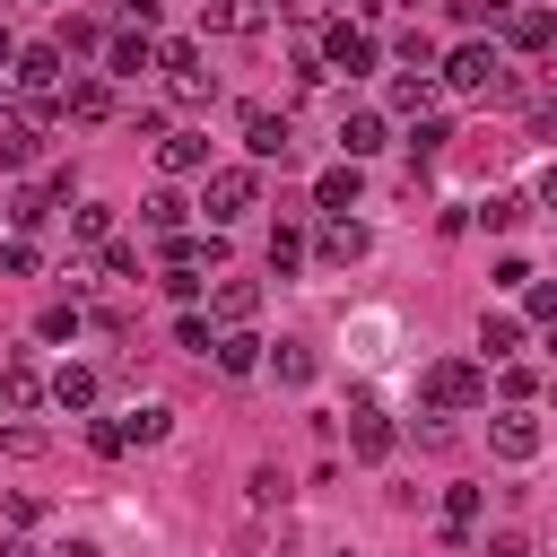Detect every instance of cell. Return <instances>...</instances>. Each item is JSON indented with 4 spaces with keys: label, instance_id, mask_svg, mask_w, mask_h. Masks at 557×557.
<instances>
[{
    "label": "cell",
    "instance_id": "7402d4cb",
    "mask_svg": "<svg viewBox=\"0 0 557 557\" xmlns=\"http://www.w3.org/2000/svg\"><path fill=\"white\" fill-rule=\"evenodd\" d=\"M392 113H409V122L435 113V78H426V70H400V78H392Z\"/></svg>",
    "mask_w": 557,
    "mask_h": 557
},
{
    "label": "cell",
    "instance_id": "f546056e",
    "mask_svg": "<svg viewBox=\"0 0 557 557\" xmlns=\"http://www.w3.org/2000/svg\"><path fill=\"white\" fill-rule=\"evenodd\" d=\"M78 322H87V313H78V296H70V305H44V313H35V331H44V339H78Z\"/></svg>",
    "mask_w": 557,
    "mask_h": 557
},
{
    "label": "cell",
    "instance_id": "8d00e7d4",
    "mask_svg": "<svg viewBox=\"0 0 557 557\" xmlns=\"http://www.w3.org/2000/svg\"><path fill=\"white\" fill-rule=\"evenodd\" d=\"M400 61H409V70H426V78H435V35H426V26H409V35H400Z\"/></svg>",
    "mask_w": 557,
    "mask_h": 557
},
{
    "label": "cell",
    "instance_id": "52a82bcc",
    "mask_svg": "<svg viewBox=\"0 0 557 557\" xmlns=\"http://www.w3.org/2000/svg\"><path fill=\"white\" fill-rule=\"evenodd\" d=\"M313 61H322V70H348V78H357V70H374V35H366V26H331Z\"/></svg>",
    "mask_w": 557,
    "mask_h": 557
},
{
    "label": "cell",
    "instance_id": "d4e9b609",
    "mask_svg": "<svg viewBox=\"0 0 557 557\" xmlns=\"http://www.w3.org/2000/svg\"><path fill=\"white\" fill-rule=\"evenodd\" d=\"M165 426H174V409H165V400H148V409H131V418H122V444H165Z\"/></svg>",
    "mask_w": 557,
    "mask_h": 557
},
{
    "label": "cell",
    "instance_id": "ee69618b",
    "mask_svg": "<svg viewBox=\"0 0 557 557\" xmlns=\"http://www.w3.org/2000/svg\"><path fill=\"white\" fill-rule=\"evenodd\" d=\"M113 9H122V17H131V35H148V26H157V9H165V0H113Z\"/></svg>",
    "mask_w": 557,
    "mask_h": 557
},
{
    "label": "cell",
    "instance_id": "74e56055",
    "mask_svg": "<svg viewBox=\"0 0 557 557\" xmlns=\"http://www.w3.org/2000/svg\"><path fill=\"white\" fill-rule=\"evenodd\" d=\"M522 313H531V322H557V287H548V278H522Z\"/></svg>",
    "mask_w": 557,
    "mask_h": 557
},
{
    "label": "cell",
    "instance_id": "603a6c76",
    "mask_svg": "<svg viewBox=\"0 0 557 557\" xmlns=\"http://www.w3.org/2000/svg\"><path fill=\"white\" fill-rule=\"evenodd\" d=\"M479 348H487V366H513V348H522V322H513V313H487V322H479Z\"/></svg>",
    "mask_w": 557,
    "mask_h": 557
},
{
    "label": "cell",
    "instance_id": "cb8c5ba5",
    "mask_svg": "<svg viewBox=\"0 0 557 557\" xmlns=\"http://www.w3.org/2000/svg\"><path fill=\"white\" fill-rule=\"evenodd\" d=\"M479 505H487L479 487H444V540H470L479 531Z\"/></svg>",
    "mask_w": 557,
    "mask_h": 557
},
{
    "label": "cell",
    "instance_id": "7a4b0ae2",
    "mask_svg": "<svg viewBox=\"0 0 557 557\" xmlns=\"http://www.w3.org/2000/svg\"><path fill=\"white\" fill-rule=\"evenodd\" d=\"M200 209H209V226H235L244 209H261V174H252V165H209Z\"/></svg>",
    "mask_w": 557,
    "mask_h": 557
},
{
    "label": "cell",
    "instance_id": "5bb4252c",
    "mask_svg": "<svg viewBox=\"0 0 557 557\" xmlns=\"http://www.w3.org/2000/svg\"><path fill=\"white\" fill-rule=\"evenodd\" d=\"M157 165H165V174H209V139H200V131H165V139H157Z\"/></svg>",
    "mask_w": 557,
    "mask_h": 557
},
{
    "label": "cell",
    "instance_id": "d6a6232c",
    "mask_svg": "<svg viewBox=\"0 0 557 557\" xmlns=\"http://www.w3.org/2000/svg\"><path fill=\"white\" fill-rule=\"evenodd\" d=\"M0 270H9V278H35V270H44V252H35L26 235H9V244H0Z\"/></svg>",
    "mask_w": 557,
    "mask_h": 557
},
{
    "label": "cell",
    "instance_id": "4dcf8cb0",
    "mask_svg": "<svg viewBox=\"0 0 557 557\" xmlns=\"http://www.w3.org/2000/svg\"><path fill=\"white\" fill-rule=\"evenodd\" d=\"M44 218H52V200H44V191H17V200H9V226H17V235H35Z\"/></svg>",
    "mask_w": 557,
    "mask_h": 557
},
{
    "label": "cell",
    "instance_id": "7dc6e473",
    "mask_svg": "<svg viewBox=\"0 0 557 557\" xmlns=\"http://www.w3.org/2000/svg\"><path fill=\"white\" fill-rule=\"evenodd\" d=\"M44 557H104L96 540H61V548H44Z\"/></svg>",
    "mask_w": 557,
    "mask_h": 557
},
{
    "label": "cell",
    "instance_id": "3957f363",
    "mask_svg": "<svg viewBox=\"0 0 557 557\" xmlns=\"http://www.w3.org/2000/svg\"><path fill=\"white\" fill-rule=\"evenodd\" d=\"M157 70H165L174 104H209V96H218L209 70H200V44H191V35H165V44H157Z\"/></svg>",
    "mask_w": 557,
    "mask_h": 557
},
{
    "label": "cell",
    "instance_id": "f907efd6",
    "mask_svg": "<svg viewBox=\"0 0 557 557\" xmlns=\"http://www.w3.org/2000/svg\"><path fill=\"white\" fill-rule=\"evenodd\" d=\"M9 61H17V44H9V26H0V70H9Z\"/></svg>",
    "mask_w": 557,
    "mask_h": 557
},
{
    "label": "cell",
    "instance_id": "7bdbcfd3",
    "mask_svg": "<svg viewBox=\"0 0 557 557\" xmlns=\"http://www.w3.org/2000/svg\"><path fill=\"white\" fill-rule=\"evenodd\" d=\"M104 278H139V244H104Z\"/></svg>",
    "mask_w": 557,
    "mask_h": 557
},
{
    "label": "cell",
    "instance_id": "44dd1931",
    "mask_svg": "<svg viewBox=\"0 0 557 557\" xmlns=\"http://www.w3.org/2000/svg\"><path fill=\"white\" fill-rule=\"evenodd\" d=\"M44 400H61V409H96V366H61V374L44 383Z\"/></svg>",
    "mask_w": 557,
    "mask_h": 557
},
{
    "label": "cell",
    "instance_id": "f35d334b",
    "mask_svg": "<svg viewBox=\"0 0 557 557\" xmlns=\"http://www.w3.org/2000/svg\"><path fill=\"white\" fill-rule=\"evenodd\" d=\"M531 392H540V366H505V409H531Z\"/></svg>",
    "mask_w": 557,
    "mask_h": 557
},
{
    "label": "cell",
    "instance_id": "6da1fadb",
    "mask_svg": "<svg viewBox=\"0 0 557 557\" xmlns=\"http://www.w3.org/2000/svg\"><path fill=\"white\" fill-rule=\"evenodd\" d=\"M435 87H453V96H513L496 44H453V52H435Z\"/></svg>",
    "mask_w": 557,
    "mask_h": 557
},
{
    "label": "cell",
    "instance_id": "bcb514c9",
    "mask_svg": "<svg viewBox=\"0 0 557 557\" xmlns=\"http://www.w3.org/2000/svg\"><path fill=\"white\" fill-rule=\"evenodd\" d=\"M505 9H513V0H461V17H470V26H487V17H505Z\"/></svg>",
    "mask_w": 557,
    "mask_h": 557
},
{
    "label": "cell",
    "instance_id": "f5cc1de1",
    "mask_svg": "<svg viewBox=\"0 0 557 557\" xmlns=\"http://www.w3.org/2000/svg\"><path fill=\"white\" fill-rule=\"evenodd\" d=\"M35 9H52V0H35Z\"/></svg>",
    "mask_w": 557,
    "mask_h": 557
},
{
    "label": "cell",
    "instance_id": "4fadbf2b",
    "mask_svg": "<svg viewBox=\"0 0 557 557\" xmlns=\"http://www.w3.org/2000/svg\"><path fill=\"white\" fill-rule=\"evenodd\" d=\"M261 17H270L261 0H200V26L209 35H261Z\"/></svg>",
    "mask_w": 557,
    "mask_h": 557
},
{
    "label": "cell",
    "instance_id": "8992f818",
    "mask_svg": "<svg viewBox=\"0 0 557 557\" xmlns=\"http://www.w3.org/2000/svg\"><path fill=\"white\" fill-rule=\"evenodd\" d=\"M487 444H496L505 461H540V418H531V409H496V418H487Z\"/></svg>",
    "mask_w": 557,
    "mask_h": 557
},
{
    "label": "cell",
    "instance_id": "277c9868",
    "mask_svg": "<svg viewBox=\"0 0 557 557\" xmlns=\"http://www.w3.org/2000/svg\"><path fill=\"white\" fill-rule=\"evenodd\" d=\"M426 400H435V409H479V400H487V366L435 357V366H426Z\"/></svg>",
    "mask_w": 557,
    "mask_h": 557
},
{
    "label": "cell",
    "instance_id": "7c38bea8",
    "mask_svg": "<svg viewBox=\"0 0 557 557\" xmlns=\"http://www.w3.org/2000/svg\"><path fill=\"white\" fill-rule=\"evenodd\" d=\"M209 313H218V331H252V313H261V287H252V278H226V287L209 296Z\"/></svg>",
    "mask_w": 557,
    "mask_h": 557
},
{
    "label": "cell",
    "instance_id": "9c48e42d",
    "mask_svg": "<svg viewBox=\"0 0 557 557\" xmlns=\"http://www.w3.org/2000/svg\"><path fill=\"white\" fill-rule=\"evenodd\" d=\"M52 113H70V122H104V113H113V87H104V78H61Z\"/></svg>",
    "mask_w": 557,
    "mask_h": 557
},
{
    "label": "cell",
    "instance_id": "681fc988",
    "mask_svg": "<svg viewBox=\"0 0 557 557\" xmlns=\"http://www.w3.org/2000/svg\"><path fill=\"white\" fill-rule=\"evenodd\" d=\"M0 557H44V548H26V540H0Z\"/></svg>",
    "mask_w": 557,
    "mask_h": 557
},
{
    "label": "cell",
    "instance_id": "8fae6325",
    "mask_svg": "<svg viewBox=\"0 0 557 557\" xmlns=\"http://www.w3.org/2000/svg\"><path fill=\"white\" fill-rule=\"evenodd\" d=\"M366 244H374V235H366V226H357V218H331V226H322V235H313V252H322V261H331V270H348V261H366Z\"/></svg>",
    "mask_w": 557,
    "mask_h": 557
},
{
    "label": "cell",
    "instance_id": "ab89813d",
    "mask_svg": "<svg viewBox=\"0 0 557 557\" xmlns=\"http://www.w3.org/2000/svg\"><path fill=\"white\" fill-rule=\"evenodd\" d=\"M444 139H453V122H435V113H418V131H409V148H418V157H435Z\"/></svg>",
    "mask_w": 557,
    "mask_h": 557
},
{
    "label": "cell",
    "instance_id": "30bf717a",
    "mask_svg": "<svg viewBox=\"0 0 557 557\" xmlns=\"http://www.w3.org/2000/svg\"><path fill=\"white\" fill-rule=\"evenodd\" d=\"M244 148H252L261 165H270V157H287V148H296V131H287V113H270V104H252V113H244Z\"/></svg>",
    "mask_w": 557,
    "mask_h": 557
},
{
    "label": "cell",
    "instance_id": "e0dca14e",
    "mask_svg": "<svg viewBox=\"0 0 557 557\" xmlns=\"http://www.w3.org/2000/svg\"><path fill=\"white\" fill-rule=\"evenodd\" d=\"M209 357H218V374H235V383H244V374H261V339H252V331H218V348H209Z\"/></svg>",
    "mask_w": 557,
    "mask_h": 557
},
{
    "label": "cell",
    "instance_id": "ffe728a7",
    "mask_svg": "<svg viewBox=\"0 0 557 557\" xmlns=\"http://www.w3.org/2000/svg\"><path fill=\"white\" fill-rule=\"evenodd\" d=\"M261 366H270V374H278L287 392H305V383H313V348H305V339H278V348H270Z\"/></svg>",
    "mask_w": 557,
    "mask_h": 557
},
{
    "label": "cell",
    "instance_id": "e575fe53",
    "mask_svg": "<svg viewBox=\"0 0 557 557\" xmlns=\"http://www.w3.org/2000/svg\"><path fill=\"white\" fill-rule=\"evenodd\" d=\"M0 453H17V461H35V453H44V426H26V418H9V426H0Z\"/></svg>",
    "mask_w": 557,
    "mask_h": 557
},
{
    "label": "cell",
    "instance_id": "60d3db41",
    "mask_svg": "<svg viewBox=\"0 0 557 557\" xmlns=\"http://www.w3.org/2000/svg\"><path fill=\"white\" fill-rule=\"evenodd\" d=\"M87 453H104V461L131 453V444H122V418H96V426H87Z\"/></svg>",
    "mask_w": 557,
    "mask_h": 557
},
{
    "label": "cell",
    "instance_id": "b9f144b4",
    "mask_svg": "<svg viewBox=\"0 0 557 557\" xmlns=\"http://www.w3.org/2000/svg\"><path fill=\"white\" fill-rule=\"evenodd\" d=\"M52 52H61V61H70V52H96V26H87V17H70V26H61V44H52Z\"/></svg>",
    "mask_w": 557,
    "mask_h": 557
},
{
    "label": "cell",
    "instance_id": "1f68e13d",
    "mask_svg": "<svg viewBox=\"0 0 557 557\" xmlns=\"http://www.w3.org/2000/svg\"><path fill=\"white\" fill-rule=\"evenodd\" d=\"M270 270H278V278H287V270H305V235H296V226H278V235H270Z\"/></svg>",
    "mask_w": 557,
    "mask_h": 557
},
{
    "label": "cell",
    "instance_id": "d6986e66",
    "mask_svg": "<svg viewBox=\"0 0 557 557\" xmlns=\"http://www.w3.org/2000/svg\"><path fill=\"white\" fill-rule=\"evenodd\" d=\"M505 35H513L522 52H548V44H557V17H548V9H505Z\"/></svg>",
    "mask_w": 557,
    "mask_h": 557
},
{
    "label": "cell",
    "instance_id": "ac0fdd59",
    "mask_svg": "<svg viewBox=\"0 0 557 557\" xmlns=\"http://www.w3.org/2000/svg\"><path fill=\"white\" fill-rule=\"evenodd\" d=\"M0 400H9V409H35V400H44V366H35V357H9V366H0Z\"/></svg>",
    "mask_w": 557,
    "mask_h": 557
},
{
    "label": "cell",
    "instance_id": "816d5d0a",
    "mask_svg": "<svg viewBox=\"0 0 557 557\" xmlns=\"http://www.w3.org/2000/svg\"><path fill=\"white\" fill-rule=\"evenodd\" d=\"M400 9H418V0H400Z\"/></svg>",
    "mask_w": 557,
    "mask_h": 557
},
{
    "label": "cell",
    "instance_id": "c3c4849f",
    "mask_svg": "<svg viewBox=\"0 0 557 557\" xmlns=\"http://www.w3.org/2000/svg\"><path fill=\"white\" fill-rule=\"evenodd\" d=\"M278 9H287V17H322L331 0H278Z\"/></svg>",
    "mask_w": 557,
    "mask_h": 557
},
{
    "label": "cell",
    "instance_id": "ba28073f",
    "mask_svg": "<svg viewBox=\"0 0 557 557\" xmlns=\"http://www.w3.org/2000/svg\"><path fill=\"white\" fill-rule=\"evenodd\" d=\"M392 444H400V435H392V418H383L374 400H357V409H348V453H357V461H383Z\"/></svg>",
    "mask_w": 557,
    "mask_h": 557
},
{
    "label": "cell",
    "instance_id": "4316f807",
    "mask_svg": "<svg viewBox=\"0 0 557 557\" xmlns=\"http://www.w3.org/2000/svg\"><path fill=\"white\" fill-rule=\"evenodd\" d=\"M479 218H487V226H496V235H513V226H522V218H531V191H496V200H487V209H479Z\"/></svg>",
    "mask_w": 557,
    "mask_h": 557
},
{
    "label": "cell",
    "instance_id": "f1b7e54d",
    "mask_svg": "<svg viewBox=\"0 0 557 557\" xmlns=\"http://www.w3.org/2000/svg\"><path fill=\"white\" fill-rule=\"evenodd\" d=\"M139 218H148L157 235H183V200H174V191H148V200H139Z\"/></svg>",
    "mask_w": 557,
    "mask_h": 557
},
{
    "label": "cell",
    "instance_id": "2e32d148",
    "mask_svg": "<svg viewBox=\"0 0 557 557\" xmlns=\"http://www.w3.org/2000/svg\"><path fill=\"white\" fill-rule=\"evenodd\" d=\"M348 200H357V165L339 157V165H322V174H313V209H331V218H348Z\"/></svg>",
    "mask_w": 557,
    "mask_h": 557
},
{
    "label": "cell",
    "instance_id": "836d02e7",
    "mask_svg": "<svg viewBox=\"0 0 557 557\" xmlns=\"http://www.w3.org/2000/svg\"><path fill=\"white\" fill-rule=\"evenodd\" d=\"M174 339H183V348H200V357H209V348H218V322H209V313H191V305H183V322H174Z\"/></svg>",
    "mask_w": 557,
    "mask_h": 557
},
{
    "label": "cell",
    "instance_id": "484cf974",
    "mask_svg": "<svg viewBox=\"0 0 557 557\" xmlns=\"http://www.w3.org/2000/svg\"><path fill=\"white\" fill-rule=\"evenodd\" d=\"M113 70H122V78L157 70V35H113Z\"/></svg>",
    "mask_w": 557,
    "mask_h": 557
},
{
    "label": "cell",
    "instance_id": "9a60e30c",
    "mask_svg": "<svg viewBox=\"0 0 557 557\" xmlns=\"http://www.w3.org/2000/svg\"><path fill=\"white\" fill-rule=\"evenodd\" d=\"M374 148H383V113H339V157L366 165Z\"/></svg>",
    "mask_w": 557,
    "mask_h": 557
},
{
    "label": "cell",
    "instance_id": "f6af8a7d",
    "mask_svg": "<svg viewBox=\"0 0 557 557\" xmlns=\"http://www.w3.org/2000/svg\"><path fill=\"white\" fill-rule=\"evenodd\" d=\"M487 557H531V531H487Z\"/></svg>",
    "mask_w": 557,
    "mask_h": 557
},
{
    "label": "cell",
    "instance_id": "5b68a950",
    "mask_svg": "<svg viewBox=\"0 0 557 557\" xmlns=\"http://www.w3.org/2000/svg\"><path fill=\"white\" fill-rule=\"evenodd\" d=\"M61 70H70V61H61L52 44H26V52L9 61V78L26 87V104H35V113H52V96H61Z\"/></svg>",
    "mask_w": 557,
    "mask_h": 557
},
{
    "label": "cell",
    "instance_id": "83f0119b",
    "mask_svg": "<svg viewBox=\"0 0 557 557\" xmlns=\"http://www.w3.org/2000/svg\"><path fill=\"white\" fill-rule=\"evenodd\" d=\"M70 235H78V244H113V209L78 200V209H70Z\"/></svg>",
    "mask_w": 557,
    "mask_h": 557
},
{
    "label": "cell",
    "instance_id": "d590c367",
    "mask_svg": "<svg viewBox=\"0 0 557 557\" xmlns=\"http://www.w3.org/2000/svg\"><path fill=\"white\" fill-rule=\"evenodd\" d=\"M0 165H35V131L26 122H0Z\"/></svg>",
    "mask_w": 557,
    "mask_h": 557
}]
</instances>
